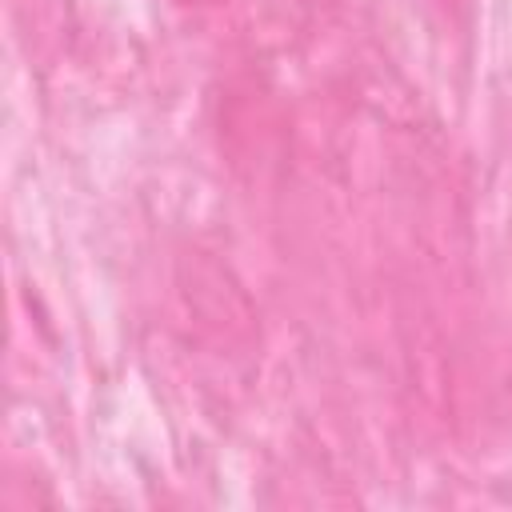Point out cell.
Masks as SVG:
<instances>
[{
	"instance_id": "6da1fadb",
	"label": "cell",
	"mask_w": 512,
	"mask_h": 512,
	"mask_svg": "<svg viewBox=\"0 0 512 512\" xmlns=\"http://www.w3.org/2000/svg\"><path fill=\"white\" fill-rule=\"evenodd\" d=\"M176 4H216V0H176Z\"/></svg>"
}]
</instances>
